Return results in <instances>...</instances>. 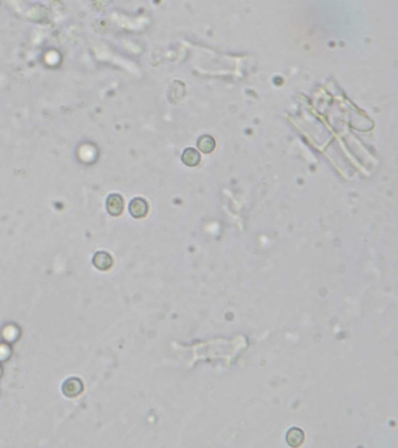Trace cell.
Returning a JSON list of instances; mask_svg holds the SVG:
<instances>
[{
    "label": "cell",
    "instance_id": "1",
    "mask_svg": "<svg viewBox=\"0 0 398 448\" xmlns=\"http://www.w3.org/2000/svg\"><path fill=\"white\" fill-rule=\"evenodd\" d=\"M149 207L147 202L142 198H134L129 203V211L131 216L136 219L145 217L147 215Z\"/></svg>",
    "mask_w": 398,
    "mask_h": 448
},
{
    "label": "cell",
    "instance_id": "2",
    "mask_svg": "<svg viewBox=\"0 0 398 448\" xmlns=\"http://www.w3.org/2000/svg\"><path fill=\"white\" fill-rule=\"evenodd\" d=\"M106 208L108 212L112 216H120L124 208V202L121 195L118 194H112L109 195L107 199Z\"/></svg>",
    "mask_w": 398,
    "mask_h": 448
},
{
    "label": "cell",
    "instance_id": "3",
    "mask_svg": "<svg viewBox=\"0 0 398 448\" xmlns=\"http://www.w3.org/2000/svg\"><path fill=\"white\" fill-rule=\"evenodd\" d=\"M93 264L100 270H108L113 265V259L105 251H98L93 258Z\"/></svg>",
    "mask_w": 398,
    "mask_h": 448
},
{
    "label": "cell",
    "instance_id": "4",
    "mask_svg": "<svg viewBox=\"0 0 398 448\" xmlns=\"http://www.w3.org/2000/svg\"><path fill=\"white\" fill-rule=\"evenodd\" d=\"M83 390L82 382L77 378H70L64 383L62 390L67 397L73 398L78 395Z\"/></svg>",
    "mask_w": 398,
    "mask_h": 448
},
{
    "label": "cell",
    "instance_id": "5",
    "mask_svg": "<svg viewBox=\"0 0 398 448\" xmlns=\"http://www.w3.org/2000/svg\"><path fill=\"white\" fill-rule=\"evenodd\" d=\"M181 160L185 165L192 168L196 167L200 163L201 156L196 149L187 148L183 151Z\"/></svg>",
    "mask_w": 398,
    "mask_h": 448
},
{
    "label": "cell",
    "instance_id": "6",
    "mask_svg": "<svg viewBox=\"0 0 398 448\" xmlns=\"http://www.w3.org/2000/svg\"><path fill=\"white\" fill-rule=\"evenodd\" d=\"M305 435L300 428L293 427L288 430L286 435V441L288 445L293 448H297L303 444Z\"/></svg>",
    "mask_w": 398,
    "mask_h": 448
},
{
    "label": "cell",
    "instance_id": "7",
    "mask_svg": "<svg viewBox=\"0 0 398 448\" xmlns=\"http://www.w3.org/2000/svg\"><path fill=\"white\" fill-rule=\"evenodd\" d=\"M198 148L204 153H208L214 149L216 142L212 136L203 135L197 141Z\"/></svg>",
    "mask_w": 398,
    "mask_h": 448
},
{
    "label": "cell",
    "instance_id": "8",
    "mask_svg": "<svg viewBox=\"0 0 398 448\" xmlns=\"http://www.w3.org/2000/svg\"><path fill=\"white\" fill-rule=\"evenodd\" d=\"M18 329H15L13 326H9L3 331V338L9 342H14L18 338Z\"/></svg>",
    "mask_w": 398,
    "mask_h": 448
},
{
    "label": "cell",
    "instance_id": "9",
    "mask_svg": "<svg viewBox=\"0 0 398 448\" xmlns=\"http://www.w3.org/2000/svg\"><path fill=\"white\" fill-rule=\"evenodd\" d=\"M11 350L7 345H0V359H6L7 356H10Z\"/></svg>",
    "mask_w": 398,
    "mask_h": 448
}]
</instances>
